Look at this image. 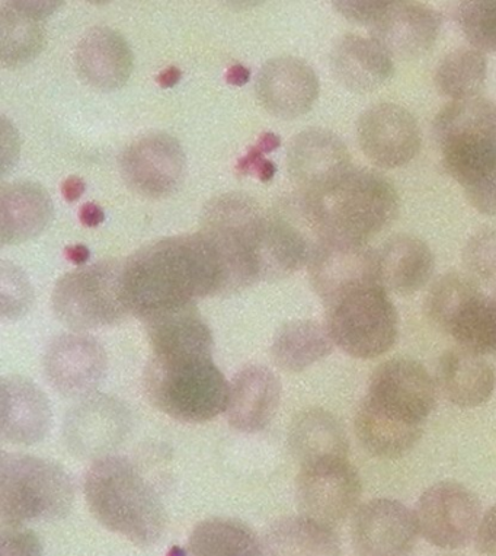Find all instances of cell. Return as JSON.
Here are the masks:
<instances>
[{
    "label": "cell",
    "instance_id": "6da1fadb",
    "mask_svg": "<svg viewBox=\"0 0 496 556\" xmlns=\"http://www.w3.org/2000/svg\"><path fill=\"white\" fill-rule=\"evenodd\" d=\"M123 294L128 312L144 323L187 309L220 296L219 261L200 233L161 239L124 261Z\"/></svg>",
    "mask_w": 496,
    "mask_h": 556
},
{
    "label": "cell",
    "instance_id": "7a4b0ae2",
    "mask_svg": "<svg viewBox=\"0 0 496 556\" xmlns=\"http://www.w3.org/2000/svg\"><path fill=\"white\" fill-rule=\"evenodd\" d=\"M84 493L89 510L105 529L137 546L160 542L166 529L164 504L127 457L105 456L93 462L85 475Z\"/></svg>",
    "mask_w": 496,
    "mask_h": 556
},
{
    "label": "cell",
    "instance_id": "3957f363",
    "mask_svg": "<svg viewBox=\"0 0 496 556\" xmlns=\"http://www.w3.org/2000/svg\"><path fill=\"white\" fill-rule=\"evenodd\" d=\"M325 239L369 243L399 216V192L378 170L354 168L322 195L307 197Z\"/></svg>",
    "mask_w": 496,
    "mask_h": 556
},
{
    "label": "cell",
    "instance_id": "277c9868",
    "mask_svg": "<svg viewBox=\"0 0 496 556\" xmlns=\"http://www.w3.org/2000/svg\"><path fill=\"white\" fill-rule=\"evenodd\" d=\"M153 406L174 420L203 425L226 413L230 384L213 357H155L143 376Z\"/></svg>",
    "mask_w": 496,
    "mask_h": 556
},
{
    "label": "cell",
    "instance_id": "5b68a950",
    "mask_svg": "<svg viewBox=\"0 0 496 556\" xmlns=\"http://www.w3.org/2000/svg\"><path fill=\"white\" fill-rule=\"evenodd\" d=\"M264 216L259 204L242 192L217 195L204 205L199 233L219 261L221 296L242 292L260 280L258 245Z\"/></svg>",
    "mask_w": 496,
    "mask_h": 556
},
{
    "label": "cell",
    "instance_id": "8992f818",
    "mask_svg": "<svg viewBox=\"0 0 496 556\" xmlns=\"http://www.w3.org/2000/svg\"><path fill=\"white\" fill-rule=\"evenodd\" d=\"M75 502L74 482L53 460L21 453L0 459V520L5 528L66 519Z\"/></svg>",
    "mask_w": 496,
    "mask_h": 556
},
{
    "label": "cell",
    "instance_id": "52a82bcc",
    "mask_svg": "<svg viewBox=\"0 0 496 556\" xmlns=\"http://www.w3.org/2000/svg\"><path fill=\"white\" fill-rule=\"evenodd\" d=\"M54 315L76 332L123 323L128 312L123 294V263L104 260L64 274L51 296Z\"/></svg>",
    "mask_w": 496,
    "mask_h": 556
},
{
    "label": "cell",
    "instance_id": "ba28073f",
    "mask_svg": "<svg viewBox=\"0 0 496 556\" xmlns=\"http://www.w3.org/2000/svg\"><path fill=\"white\" fill-rule=\"evenodd\" d=\"M325 241L322 225L306 195L288 197L265 213L258 245L260 280L288 278L309 265Z\"/></svg>",
    "mask_w": 496,
    "mask_h": 556
},
{
    "label": "cell",
    "instance_id": "9c48e42d",
    "mask_svg": "<svg viewBox=\"0 0 496 556\" xmlns=\"http://www.w3.org/2000/svg\"><path fill=\"white\" fill-rule=\"evenodd\" d=\"M333 344L351 357L378 358L396 344L399 315L380 285L354 290L327 307Z\"/></svg>",
    "mask_w": 496,
    "mask_h": 556
},
{
    "label": "cell",
    "instance_id": "30bf717a",
    "mask_svg": "<svg viewBox=\"0 0 496 556\" xmlns=\"http://www.w3.org/2000/svg\"><path fill=\"white\" fill-rule=\"evenodd\" d=\"M435 143L446 173L460 182L496 155V104L481 96L452 101L435 115Z\"/></svg>",
    "mask_w": 496,
    "mask_h": 556
},
{
    "label": "cell",
    "instance_id": "8fae6325",
    "mask_svg": "<svg viewBox=\"0 0 496 556\" xmlns=\"http://www.w3.org/2000/svg\"><path fill=\"white\" fill-rule=\"evenodd\" d=\"M487 306L489 298L469 274L448 273L431 286L425 311L435 325L461 349L486 353Z\"/></svg>",
    "mask_w": 496,
    "mask_h": 556
},
{
    "label": "cell",
    "instance_id": "7c38bea8",
    "mask_svg": "<svg viewBox=\"0 0 496 556\" xmlns=\"http://www.w3.org/2000/svg\"><path fill=\"white\" fill-rule=\"evenodd\" d=\"M414 513L419 534L427 542L455 551L468 546L476 536L482 504L463 483L442 481L423 491Z\"/></svg>",
    "mask_w": 496,
    "mask_h": 556
},
{
    "label": "cell",
    "instance_id": "4fadbf2b",
    "mask_svg": "<svg viewBox=\"0 0 496 556\" xmlns=\"http://www.w3.org/2000/svg\"><path fill=\"white\" fill-rule=\"evenodd\" d=\"M363 485L348 457L301 466L296 502L301 515L335 529L357 511Z\"/></svg>",
    "mask_w": 496,
    "mask_h": 556
},
{
    "label": "cell",
    "instance_id": "5bb4252c",
    "mask_svg": "<svg viewBox=\"0 0 496 556\" xmlns=\"http://www.w3.org/2000/svg\"><path fill=\"white\" fill-rule=\"evenodd\" d=\"M307 268L311 288L327 307L354 290L380 285L378 250L369 243L327 238Z\"/></svg>",
    "mask_w": 496,
    "mask_h": 556
},
{
    "label": "cell",
    "instance_id": "9a60e30c",
    "mask_svg": "<svg viewBox=\"0 0 496 556\" xmlns=\"http://www.w3.org/2000/svg\"><path fill=\"white\" fill-rule=\"evenodd\" d=\"M366 397L402 420L425 426L437 401V389L421 363L395 357L376 367Z\"/></svg>",
    "mask_w": 496,
    "mask_h": 556
},
{
    "label": "cell",
    "instance_id": "2e32d148",
    "mask_svg": "<svg viewBox=\"0 0 496 556\" xmlns=\"http://www.w3.org/2000/svg\"><path fill=\"white\" fill-rule=\"evenodd\" d=\"M357 137L367 160L382 169L402 168L421 151L418 119L405 106L393 102L367 109L358 118Z\"/></svg>",
    "mask_w": 496,
    "mask_h": 556
},
{
    "label": "cell",
    "instance_id": "e0dca14e",
    "mask_svg": "<svg viewBox=\"0 0 496 556\" xmlns=\"http://www.w3.org/2000/svg\"><path fill=\"white\" fill-rule=\"evenodd\" d=\"M288 168L301 194L318 197L356 166L340 136L327 128H307L289 144Z\"/></svg>",
    "mask_w": 496,
    "mask_h": 556
},
{
    "label": "cell",
    "instance_id": "ac0fdd59",
    "mask_svg": "<svg viewBox=\"0 0 496 556\" xmlns=\"http://www.w3.org/2000/svg\"><path fill=\"white\" fill-rule=\"evenodd\" d=\"M119 166L132 191L156 199L173 194L181 186L187 157L174 136L151 132L128 144Z\"/></svg>",
    "mask_w": 496,
    "mask_h": 556
},
{
    "label": "cell",
    "instance_id": "d6986e66",
    "mask_svg": "<svg viewBox=\"0 0 496 556\" xmlns=\"http://www.w3.org/2000/svg\"><path fill=\"white\" fill-rule=\"evenodd\" d=\"M418 536L415 513L393 498L363 504L351 523V541L358 556H410Z\"/></svg>",
    "mask_w": 496,
    "mask_h": 556
},
{
    "label": "cell",
    "instance_id": "ffe728a7",
    "mask_svg": "<svg viewBox=\"0 0 496 556\" xmlns=\"http://www.w3.org/2000/svg\"><path fill=\"white\" fill-rule=\"evenodd\" d=\"M130 413L113 396L91 395L68 410L64 442L74 455L92 459L109 456L126 439Z\"/></svg>",
    "mask_w": 496,
    "mask_h": 556
},
{
    "label": "cell",
    "instance_id": "44dd1931",
    "mask_svg": "<svg viewBox=\"0 0 496 556\" xmlns=\"http://www.w3.org/2000/svg\"><path fill=\"white\" fill-rule=\"evenodd\" d=\"M44 374L63 396H91L105 378L104 346L85 333H64L47 346Z\"/></svg>",
    "mask_w": 496,
    "mask_h": 556
},
{
    "label": "cell",
    "instance_id": "7402d4cb",
    "mask_svg": "<svg viewBox=\"0 0 496 556\" xmlns=\"http://www.w3.org/2000/svg\"><path fill=\"white\" fill-rule=\"evenodd\" d=\"M319 91V79L314 67L293 55L268 60L256 79V96L260 105L274 117L282 119L309 113Z\"/></svg>",
    "mask_w": 496,
    "mask_h": 556
},
{
    "label": "cell",
    "instance_id": "603a6c76",
    "mask_svg": "<svg viewBox=\"0 0 496 556\" xmlns=\"http://www.w3.org/2000/svg\"><path fill=\"white\" fill-rule=\"evenodd\" d=\"M443 27V16L433 7L410 0H391L387 10L370 28L393 59L412 60L433 49Z\"/></svg>",
    "mask_w": 496,
    "mask_h": 556
},
{
    "label": "cell",
    "instance_id": "cb8c5ba5",
    "mask_svg": "<svg viewBox=\"0 0 496 556\" xmlns=\"http://www.w3.org/2000/svg\"><path fill=\"white\" fill-rule=\"evenodd\" d=\"M280 402L281 383L276 374L265 366H246L230 383L226 417L232 429L258 433L271 425Z\"/></svg>",
    "mask_w": 496,
    "mask_h": 556
},
{
    "label": "cell",
    "instance_id": "d4e9b609",
    "mask_svg": "<svg viewBox=\"0 0 496 556\" xmlns=\"http://www.w3.org/2000/svg\"><path fill=\"white\" fill-rule=\"evenodd\" d=\"M2 439L20 446L41 442L51 426L50 402L44 392L23 376H7L0 382Z\"/></svg>",
    "mask_w": 496,
    "mask_h": 556
},
{
    "label": "cell",
    "instance_id": "484cf974",
    "mask_svg": "<svg viewBox=\"0 0 496 556\" xmlns=\"http://www.w3.org/2000/svg\"><path fill=\"white\" fill-rule=\"evenodd\" d=\"M80 78L100 91H115L127 84L132 72V51L126 38L110 27H93L76 47Z\"/></svg>",
    "mask_w": 496,
    "mask_h": 556
},
{
    "label": "cell",
    "instance_id": "4316f807",
    "mask_svg": "<svg viewBox=\"0 0 496 556\" xmlns=\"http://www.w3.org/2000/svg\"><path fill=\"white\" fill-rule=\"evenodd\" d=\"M331 71L342 87L366 93L392 79L395 62L373 38L345 34L332 47Z\"/></svg>",
    "mask_w": 496,
    "mask_h": 556
},
{
    "label": "cell",
    "instance_id": "83f0119b",
    "mask_svg": "<svg viewBox=\"0 0 496 556\" xmlns=\"http://www.w3.org/2000/svg\"><path fill=\"white\" fill-rule=\"evenodd\" d=\"M380 285L387 292L409 296L433 277L435 258L429 243L414 235L389 238L378 250Z\"/></svg>",
    "mask_w": 496,
    "mask_h": 556
},
{
    "label": "cell",
    "instance_id": "f1b7e54d",
    "mask_svg": "<svg viewBox=\"0 0 496 556\" xmlns=\"http://www.w3.org/2000/svg\"><path fill=\"white\" fill-rule=\"evenodd\" d=\"M53 219V201L38 182L3 184L0 190V241L3 245L38 237Z\"/></svg>",
    "mask_w": 496,
    "mask_h": 556
},
{
    "label": "cell",
    "instance_id": "f546056e",
    "mask_svg": "<svg viewBox=\"0 0 496 556\" xmlns=\"http://www.w3.org/2000/svg\"><path fill=\"white\" fill-rule=\"evenodd\" d=\"M437 380L452 404L476 408L494 395L496 370L482 354L457 346L440 357Z\"/></svg>",
    "mask_w": 496,
    "mask_h": 556
},
{
    "label": "cell",
    "instance_id": "4dcf8cb0",
    "mask_svg": "<svg viewBox=\"0 0 496 556\" xmlns=\"http://www.w3.org/2000/svg\"><path fill=\"white\" fill-rule=\"evenodd\" d=\"M144 325L152 356L213 357V332L196 306L156 316Z\"/></svg>",
    "mask_w": 496,
    "mask_h": 556
},
{
    "label": "cell",
    "instance_id": "1f68e13d",
    "mask_svg": "<svg viewBox=\"0 0 496 556\" xmlns=\"http://www.w3.org/2000/svg\"><path fill=\"white\" fill-rule=\"evenodd\" d=\"M289 447L298 465L305 466L348 455L345 427L335 415L310 408L296 415L289 430Z\"/></svg>",
    "mask_w": 496,
    "mask_h": 556
},
{
    "label": "cell",
    "instance_id": "d6a6232c",
    "mask_svg": "<svg viewBox=\"0 0 496 556\" xmlns=\"http://www.w3.org/2000/svg\"><path fill=\"white\" fill-rule=\"evenodd\" d=\"M354 427L363 448L380 459L408 455L423 434V426L393 417L367 397L358 405Z\"/></svg>",
    "mask_w": 496,
    "mask_h": 556
},
{
    "label": "cell",
    "instance_id": "836d02e7",
    "mask_svg": "<svg viewBox=\"0 0 496 556\" xmlns=\"http://www.w3.org/2000/svg\"><path fill=\"white\" fill-rule=\"evenodd\" d=\"M264 556H342V546L331 526L302 515L290 516L269 526Z\"/></svg>",
    "mask_w": 496,
    "mask_h": 556
},
{
    "label": "cell",
    "instance_id": "e575fe53",
    "mask_svg": "<svg viewBox=\"0 0 496 556\" xmlns=\"http://www.w3.org/2000/svg\"><path fill=\"white\" fill-rule=\"evenodd\" d=\"M333 345L327 325L311 319L290 320L278 328L271 356L280 369L298 374L328 357Z\"/></svg>",
    "mask_w": 496,
    "mask_h": 556
},
{
    "label": "cell",
    "instance_id": "d590c367",
    "mask_svg": "<svg viewBox=\"0 0 496 556\" xmlns=\"http://www.w3.org/2000/svg\"><path fill=\"white\" fill-rule=\"evenodd\" d=\"M188 556H264V545L241 520L213 517L192 530Z\"/></svg>",
    "mask_w": 496,
    "mask_h": 556
},
{
    "label": "cell",
    "instance_id": "8d00e7d4",
    "mask_svg": "<svg viewBox=\"0 0 496 556\" xmlns=\"http://www.w3.org/2000/svg\"><path fill=\"white\" fill-rule=\"evenodd\" d=\"M42 20L25 11L18 0L0 3V59L5 67L31 62L44 49Z\"/></svg>",
    "mask_w": 496,
    "mask_h": 556
},
{
    "label": "cell",
    "instance_id": "74e56055",
    "mask_svg": "<svg viewBox=\"0 0 496 556\" xmlns=\"http://www.w3.org/2000/svg\"><path fill=\"white\" fill-rule=\"evenodd\" d=\"M487 78L485 53L472 46L459 47L444 55L435 71V85L452 101L479 97Z\"/></svg>",
    "mask_w": 496,
    "mask_h": 556
},
{
    "label": "cell",
    "instance_id": "f35d334b",
    "mask_svg": "<svg viewBox=\"0 0 496 556\" xmlns=\"http://www.w3.org/2000/svg\"><path fill=\"white\" fill-rule=\"evenodd\" d=\"M456 16L470 46L496 53V0H466L457 5Z\"/></svg>",
    "mask_w": 496,
    "mask_h": 556
},
{
    "label": "cell",
    "instance_id": "ab89813d",
    "mask_svg": "<svg viewBox=\"0 0 496 556\" xmlns=\"http://www.w3.org/2000/svg\"><path fill=\"white\" fill-rule=\"evenodd\" d=\"M463 264L479 285H496V225L472 235L463 250Z\"/></svg>",
    "mask_w": 496,
    "mask_h": 556
},
{
    "label": "cell",
    "instance_id": "60d3db41",
    "mask_svg": "<svg viewBox=\"0 0 496 556\" xmlns=\"http://www.w3.org/2000/svg\"><path fill=\"white\" fill-rule=\"evenodd\" d=\"M460 187L474 211L496 216V155L473 170Z\"/></svg>",
    "mask_w": 496,
    "mask_h": 556
},
{
    "label": "cell",
    "instance_id": "b9f144b4",
    "mask_svg": "<svg viewBox=\"0 0 496 556\" xmlns=\"http://www.w3.org/2000/svg\"><path fill=\"white\" fill-rule=\"evenodd\" d=\"M33 303V290L23 269L14 264L2 263V315L16 319L27 314Z\"/></svg>",
    "mask_w": 496,
    "mask_h": 556
},
{
    "label": "cell",
    "instance_id": "7bdbcfd3",
    "mask_svg": "<svg viewBox=\"0 0 496 556\" xmlns=\"http://www.w3.org/2000/svg\"><path fill=\"white\" fill-rule=\"evenodd\" d=\"M389 3L391 0H340L332 7L349 23L371 28L387 10Z\"/></svg>",
    "mask_w": 496,
    "mask_h": 556
},
{
    "label": "cell",
    "instance_id": "ee69618b",
    "mask_svg": "<svg viewBox=\"0 0 496 556\" xmlns=\"http://www.w3.org/2000/svg\"><path fill=\"white\" fill-rule=\"evenodd\" d=\"M42 543L33 530L2 528V556H42Z\"/></svg>",
    "mask_w": 496,
    "mask_h": 556
},
{
    "label": "cell",
    "instance_id": "f6af8a7d",
    "mask_svg": "<svg viewBox=\"0 0 496 556\" xmlns=\"http://www.w3.org/2000/svg\"><path fill=\"white\" fill-rule=\"evenodd\" d=\"M474 546L483 556H496V503L483 515L474 536Z\"/></svg>",
    "mask_w": 496,
    "mask_h": 556
},
{
    "label": "cell",
    "instance_id": "bcb514c9",
    "mask_svg": "<svg viewBox=\"0 0 496 556\" xmlns=\"http://www.w3.org/2000/svg\"><path fill=\"white\" fill-rule=\"evenodd\" d=\"M79 220L87 228H97L105 220V213L97 203H85L79 211Z\"/></svg>",
    "mask_w": 496,
    "mask_h": 556
},
{
    "label": "cell",
    "instance_id": "7dc6e473",
    "mask_svg": "<svg viewBox=\"0 0 496 556\" xmlns=\"http://www.w3.org/2000/svg\"><path fill=\"white\" fill-rule=\"evenodd\" d=\"M486 353L496 356V294L489 298L487 306Z\"/></svg>",
    "mask_w": 496,
    "mask_h": 556
},
{
    "label": "cell",
    "instance_id": "c3c4849f",
    "mask_svg": "<svg viewBox=\"0 0 496 556\" xmlns=\"http://www.w3.org/2000/svg\"><path fill=\"white\" fill-rule=\"evenodd\" d=\"M85 188H87V184H85L84 179L75 177L74 175V177L64 179L62 184V195L68 203H75V201H78L80 197H82Z\"/></svg>",
    "mask_w": 496,
    "mask_h": 556
},
{
    "label": "cell",
    "instance_id": "681fc988",
    "mask_svg": "<svg viewBox=\"0 0 496 556\" xmlns=\"http://www.w3.org/2000/svg\"><path fill=\"white\" fill-rule=\"evenodd\" d=\"M264 160V152L259 151V148L252 147L250 151H247L246 155L239 160L237 165L238 173L241 174H251L255 173L256 166H258L259 162Z\"/></svg>",
    "mask_w": 496,
    "mask_h": 556
},
{
    "label": "cell",
    "instance_id": "f907efd6",
    "mask_svg": "<svg viewBox=\"0 0 496 556\" xmlns=\"http://www.w3.org/2000/svg\"><path fill=\"white\" fill-rule=\"evenodd\" d=\"M225 78L226 83L233 85V87H243V85L250 83L251 71L243 64H233L226 72Z\"/></svg>",
    "mask_w": 496,
    "mask_h": 556
},
{
    "label": "cell",
    "instance_id": "816d5d0a",
    "mask_svg": "<svg viewBox=\"0 0 496 556\" xmlns=\"http://www.w3.org/2000/svg\"><path fill=\"white\" fill-rule=\"evenodd\" d=\"M181 79V68L175 66H169L168 68H165V71H162L156 78L157 84H160V87L164 89L174 88L175 85H178L179 80Z\"/></svg>",
    "mask_w": 496,
    "mask_h": 556
},
{
    "label": "cell",
    "instance_id": "f5cc1de1",
    "mask_svg": "<svg viewBox=\"0 0 496 556\" xmlns=\"http://www.w3.org/2000/svg\"><path fill=\"white\" fill-rule=\"evenodd\" d=\"M64 255H66V258L71 261V263L82 267L89 260V256H91V251H89L87 247L78 243V245L67 247L66 251H64Z\"/></svg>",
    "mask_w": 496,
    "mask_h": 556
},
{
    "label": "cell",
    "instance_id": "db71d44e",
    "mask_svg": "<svg viewBox=\"0 0 496 556\" xmlns=\"http://www.w3.org/2000/svg\"><path fill=\"white\" fill-rule=\"evenodd\" d=\"M280 136H277L276 132L267 131L264 132V135H260L258 143H256V147L259 148L260 152L269 153L280 148Z\"/></svg>",
    "mask_w": 496,
    "mask_h": 556
},
{
    "label": "cell",
    "instance_id": "11a10c76",
    "mask_svg": "<svg viewBox=\"0 0 496 556\" xmlns=\"http://www.w3.org/2000/svg\"><path fill=\"white\" fill-rule=\"evenodd\" d=\"M277 173V166L272 161L264 160L256 166L255 174L258 175L259 181L269 182Z\"/></svg>",
    "mask_w": 496,
    "mask_h": 556
},
{
    "label": "cell",
    "instance_id": "9f6ffc18",
    "mask_svg": "<svg viewBox=\"0 0 496 556\" xmlns=\"http://www.w3.org/2000/svg\"><path fill=\"white\" fill-rule=\"evenodd\" d=\"M440 556H463V555H440Z\"/></svg>",
    "mask_w": 496,
    "mask_h": 556
}]
</instances>
